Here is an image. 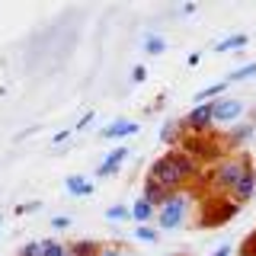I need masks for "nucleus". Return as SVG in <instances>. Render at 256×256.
<instances>
[{
    "label": "nucleus",
    "mask_w": 256,
    "mask_h": 256,
    "mask_svg": "<svg viewBox=\"0 0 256 256\" xmlns=\"http://www.w3.org/2000/svg\"><path fill=\"white\" fill-rule=\"evenodd\" d=\"M186 212H189V202H186V196H176L166 202L164 208H157V224H160V230H176L182 221H186Z\"/></svg>",
    "instance_id": "3"
},
{
    "label": "nucleus",
    "mask_w": 256,
    "mask_h": 256,
    "mask_svg": "<svg viewBox=\"0 0 256 256\" xmlns=\"http://www.w3.org/2000/svg\"><path fill=\"white\" fill-rule=\"evenodd\" d=\"M20 256H42V240H29V244L20 250Z\"/></svg>",
    "instance_id": "20"
},
{
    "label": "nucleus",
    "mask_w": 256,
    "mask_h": 256,
    "mask_svg": "<svg viewBox=\"0 0 256 256\" xmlns=\"http://www.w3.org/2000/svg\"><path fill=\"white\" fill-rule=\"evenodd\" d=\"M100 256H125L122 250H118V246H102V253Z\"/></svg>",
    "instance_id": "28"
},
{
    "label": "nucleus",
    "mask_w": 256,
    "mask_h": 256,
    "mask_svg": "<svg viewBox=\"0 0 256 256\" xmlns=\"http://www.w3.org/2000/svg\"><path fill=\"white\" fill-rule=\"evenodd\" d=\"M230 253H234V246H230V244H221V246H218V250H214L212 256H230Z\"/></svg>",
    "instance_id": "26"
},
{
    "label": "nucleus",
    "mask_w": 256,
    "mask_h": 256,
    "mask_svg": "<svg viewBox=\"0 0 256 256\" xmlns=\"http://www.w3.org/2000/svg\"><path fill=\"white\" fill-rule=\"evenodd\" d=\"M138 132H141L138 122H132V118H116V122H109V125L100 132V138H106V141H122V138H134Z\"/></svg>",
    "instance_id": "7"
},
{
    "label": "nucleus",
    "mask_w": 256,
    "mask_h": 256,
    "mask_svg": "<svg viewBox=\"0 0 256 256\" xmlns=\"http://www.w3.org/2000/svg\"><path fill=\"white\" fill-rule=\"evenodd\" d=\"M144 52H148L150 58L164 54V52H166V38H164V36H157V32H148V36H144Z\"/></svg>",
    "instance_id": "13"
},
{
    "label": "nucleus",
    "mask_w": 256,
    "mask_h": 256,
    "mask_svg": "<svg viewBox=\"0 0 256 256\" xmlns=\"http://www.w3.org/2000/svg\"><path fill=\"white\" fill-rule=\"evenodd\" d=\"M68 253H70V256H100L102 246L96 244V240H77V244L68 246Z\"/></svg>",
    "instance_id": "12"
},
{
    "label": "nucleus",
    "mask_w": 256,
    "mask_h": 256,
    "mask_svg": "<svg viewBox=\"0 0 256 256\" xmlns=\"http://www.w3.org/2000/svg\"><path fill=\"white\" fill-rule=\"evenodd\" d=\"M132 80H134V84H144V80H148V68H144V64H134V68H132Z\"/></svg>",
    "instance_id": "22"
},
{
    "label": "nucleus",
    "mask_w": 256,
    "mask_h": 256,
    "mask_svg": "<svg viewBox=\"0 0 256 256\" xmlns=\"http://www.w3.org/2000/svg\"><path fill=\"white\" fill-rule=\"evenodd\" d=\"M64 189H68L74 198H90L93 196V182L86 180V176H80V173H70L68 180H64Z\"/></svg>",
    "instance_id": "9"
},
{
    "label": "nucleus",
    "mask_w": 256,
    "mask_h": 256,
    "mask_svg": "<svg viewBox=\"0 0 256 256\" xmlns=\"http://www.w3.org/2000/svg\"><path fill=\"white\" fill-rule=\"evenodd\" d=\"M212 109H214V122H237L246 112V102L234 100V96H221V100L212 102Z\"/></svg>",
    "instance_id": "4"
},
{
    "label": "nucleus",
    "mask_w": 256,
    "mask_h": 256,
    "mask_svg": "<svg viewBox=\"0 0 256 256\" xmlns=\"http://www.w3.org/2000/svg\"><path fill=\"white\" fill-rule=\"evenodd\" d=\"M52 228L54 230H68L70 228V218H68V214H54V218H52Z\"/></svg>",
    "instance_id": "23"
},
{
    "label": "nucleus",
    "mask_w": 256,
    "mask_h": 256,
    "mask_svg": "<svg viewBox=\"0 0 256 256\" xmlns=\"http://www.w3.org/2000/svg\"><path fill=\"white\" fill-rule=\"evenodd\" d=\"M253 132H256V125H237L234 132H230V141H234V144H244V141L253 138Z\"/></svg>",
    "instance_id": "18"
},
{
    "label": "nucleus",
    "mask_w": 256,
    "mask_h": 256,
    "mask_svg": "<svg viewBox=\"0 0 256 256\" xmlns=\"http://www.w3.org/2000/svg\"><path fill=\"white\" fill-rule=\"evenodd\" d=\"M228 196H230V202H234L237 208L244 205V202H250V198L256 196V170H253V166H250V170H246L244 176H240V180H237V186L230 189Z\"/></svg>",
    "instance_id": "6"
},
{
    "label": "nucleus",
    "mask_w": 256,
    "mask_h": 256,
    "mask_svg": "<svg viewBox=\"0 0 256 256\" xmlns=\"http://www.w3.org/2000/svg\"><path fill=\"white\" fill-rule=\"evenodd\" d=\"M90 122H93V112H86V116H84V118H80V122H77V128H74V132H84V128L90 125Z\"/></svg>",
    "instance_id": "27"
},
{
    "label": "nucleus",
    "mask_w": 256,
    "mask_h": 256,
    "mask_svg": "<svg viewBox=\"0 0 256 256\" xmlns=\"http://www.w3.org/2000/svg\"><path fill=\"white\" fill-rule=\"evenodd\" d=\"M253 74H256V61L244 64V68H237V70H230V74L224 77V84H240V80H250Z\"/></svg>",
    "instance_id": "15"
},
{
    "label": "nucleus",
    "mask_w": 256,
    "mask_h": 256,
    "mask_svg": "<svg viewBox=\"0 0 256 256\" xmlns=\"http://www.w3.org/2000/svg\"><path fill=\"white\" fill-rule=\"evenodd\" d=\"M42 256H70L61 240H42Z\"/></svg>",
    "instance_id": "16"
},
{
    "label": "nucleus",
    "mask_w": 256,
    "mask_h": 256,
    "mask_svg": "<svg viewBox=\"0 0 256 256\" xmlns=\"http://www.w3.org/2000/svg\"><path fill=\"white\" fill-rule=\"evenodd\" d=\"M176 132H180V122H166V125H164V132H160V141L170 144V141L176 138Z\"/></svg>",
    "instance_id": "21"
},
{
    "label": "nucleus",
    "mask_w": 256,
    "mask_h": 256,
    "mask_svg": "<svg viewBox=\"0 0 256 256\" xmlns=\"http://www.w3.org/2000/svg\"><path fill=\"white\" fill-rule=\"evenodd\" d=\"M70 132H74V128H64V132H58V134L52 138V144H64V141L70 138Z\"/></svg>",
    "instance_id": "24"
},
{
    "label": "nucleus",
    "mask_w": 256,
    "mask_h": 256,
    "mask_svg": "<svg viewBox=\"0 0 256 256\" xmlns=\"http://www.w3.org/2000/svg\"><path fill=\"white\" fill-rule=\"evenodd\" d=\"M246 42H250V38H246L244 32H234V36L221 38V42L214 45V52H218V54H228V52H240V48H246Z\"/></svg>",
    "instance_id": "10"
},
{
    "label": "nucleus",
    "mask_w": 256,
    "mask_h": 256,
    "mask_svg": "<svg viewBox=\"0 0 256 256\" xmlns=\"http://www.w3.org/2000/svg\"><path fill=\"white\" fill-rule=\"evenodd\" d=\"M134 237H138L141 244H157L160 240V234L150 228V224H138V228H134Z\"/></svg>",
    "instance_id": "17"
},
{
    "label": "nucleus",
    "mask_w": 256,
    "mask_h": 256,
    "mask_svg": "<svg viewBox=\"0 0 256 256\" xmlns=\"http://www.w3.org/2000/svg\"><path fill=\"white\" fill-rule=\"evenodd\" d=\"M128 154H132V150H128L125 144H122V148H112L109 154H106V160L96 166V176H112V173H118V170H122V164L128 160Z\"/></svg>",
    "instance_id": "8"
},
{
    "label": "nucleus",
    "mask_w": 256,
    "mask_h": 256,
    "mask_svg": "<svg viewBox=\"0 0 256 256\" xmlns=\"http://www.w3.org/2000/svg\"><path fill=\"white\" fill-rule=\"evenodd\" d=\"M128 218H132V208H125V205L106 208V221H128Z\"/></svg>",
    "instance_id": "19"
},
{
    "label": "nucleus",
    "mask_w": 256,
    "mask_h": 256,
    "mask_svg": "<svg viewBox=\"0 0 256 256\" xmlns=\"http://www.w3.org/2000/svg\"><path fill=\"white\" fill-rule=\"evenodd\" d=\"M214 122V109H212V102H202V106H196V109H189V116L182 118V125H189L196 134H202L208 132Z\"/></svg>",
    "instance_id": "5"
},
{
    "label": "nucleus",
    "mask_w": 256,
    "mask_h": 256,
    "mask_svg": "<svg viewBox=\"0 0 256 256\" xmlns=\"http://www.w3.org/2000/svg\"><path fill=\"white\" fill-rule=\"evenodd\" d=\"M38 208H42L38 202H26V205H20V208H16V212H20V214H29V212H38Z\"/></svg>",
    "instance_id": "25"
},
{
    "label": "nucleus",
    "mask_w": 256,
    "mask_h": 256,
    "mask_svg": "<svg viewBox=\"0 0 256 256\" xmlns=\"http://www.w3.org/2000/svg\"><path fill=\"white\" fill-rule=\"evenodd\" d=\"M224 90H228V84H224V80H221V84H212V86H205V90H198L196 93V102H198V106H202V102H208V100H221V96H224Z\"/></svg>",
    "instance_id": "14"
},
{
    "label": "nucleus",
    "mask_w": 256,
    "mask_h": 256,
    "mask_svg": "<svg viewBox=\"0 0 256 256\" xmlns=\"http://www.w3.org/2000/svg\"><path fill=\"white\" fill-rule=\"evenodd\" d=\"M192 173H196V160L189 154H182V150H170V154H164L160 160H154V166H150V173H148V182H154V186L176 196V189H180Z\"/></svg>",
    "instance_id": "1"
},
{
    "label": "nucleus",
    "mask_w": 256,
    "mask_h": 256,
    "mask_svg": "<svg viewBox=\"0 0 256 256\" xmlns=\"http://www.w3.org/2000/svg\"><path fill=\"white\" fill-rule=\"evenodd\" d=\"M246 170H250V160H246L244 154L240 157H230V160H224L221 166H214V173H212V180H214V186L224 189V192H230L237 186V180L244 176Z\"/></svg>",
    "instance_id": "2"
},
{
    "label": "nucleus",
    "mask_w": 256,
    "mask_h": 256,
    "mask_svg": "<svg viewBox=\"0 0 256 256\" xmlns=\"http://www.w3.org/2000/svg\"><path fill=\"white\" fill-rule=\"evenodd\" d=\"M154 214H157V208L150 205V202H148V198H144V196H141L138 202L132 205V221H138V224H148L150 218H154Z\"/></svg>",
    "instance_id": "11"
},
{
    "label": "nucleus",
    "mask_w": 256,
    "mask_h": 256,
    "mask_svg": "<svg viewBox=\"0 0 256 256\" xmlns=\"http://www.w3.org/2000/svg\"><path fill=\"white\" fill-rule=\"evenodd\" d=\"M125 256H134V253H125Z\"/></svg>",
    "instance_id": "30"
},
{
    "label": "nucleus",
    "mask_w": 256,
    "mask_h": 256,
    "mask_svg": "<svg viewBox=\"0 0 256 256\" xmlns=\"http://www.w3.org/2000/svg\"><path fill=\"white\" fill-rule=\"evenodd\" d=\"M237 256H253V253H246V250H244V253H237Z\"/></svg>",
    "instance_id": "29"
}]
</instances>
